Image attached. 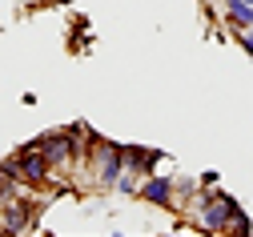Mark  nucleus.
<instances>
[{
  "instance_id": "f03ea898",
  "label": "nucleus",
  "mask_w": 253,
  "mask_h": 237,
  "mask_svg": "<svg viewBox=\"0 0 253 237\" xmlns=\"http://www.w3.org/2000/svg\"><path fill=\"white\" fill-rule=\"evenodd\" d=\"M92 177H97V189H117V177L125 173V153H121V141H105L92 133Z\"/></svg>"
},
{
  "instance_id": "1a4fd4ad",
  "label": "nucleus",
  "mask_w": 253,
  "mask_h": 237,
  "mask_svg": "<svg viewBox=\"0 0 253 237\" xmlns=\"http://www.w3.org/2000/svg\"><path fill=\"white\" fill-rule=\"evenodd\" d=\"M229 233H233V237H249V233H253V221H249V213H245V209H241V213L233 217V225H229Z\"/></svg>"
},
{
  "instance_id": "9b49d317",
  "label": "nucleus",
  "mask_w": 253,
  "mask_h": 237,
  "mask_svg": "<svg viewBox=\"0 0 253 237\" xmlns=\"http://www.w3.org/2000/svg\"><path fill=\"white\" fill-rule=\"evenodd\" d=\"M197 185H201V189H209V185H221V173H217V169H205V173L197 177Z\"/></svg>"
},
{
  "instance_id": "9d476101",
  "label": "nucleus",
  "mask_w": 253,
  "mask_h": 237,
  "mask_svg": "<svg viewBox=\"0 0 253 237\" xmlns=\"http://www.w3.org/2000/svg\"><path fill=\"white\" fill-rule=\"evenodd\" d=\"M237 45H241V52L253 60V28H245V32H237Z\"/></svg>"
},
{
  "instance_id": "39448f33",
  "label": "nucleus",
  "mask_w": 253,
  "mask_h": 237,
  "mask_svg": "<svg viewBox=\"0 0 253 237\" xmlns=\"http://www.w3.org/2000/svg\"><path fill=\"white\" fill-rule=\"evenodd\" d=\"M121 153H125V169L137 177L157 173V165H161V149H149V145H121Z\"/></svg>"
},
{
  "instance_id": "f8f14e48",
  "label": "nucleus",
  "mask_w": 253,
  "mask_h": 237,
  "mask_svg": "<svg viewBox=\"0 0 253 237\" xmlns=\"http://www.w3.org/2000/svg\"><path fill=\"white\" fill-rule=\"evenodd\" d=\"M249 4H253V0H249Z\"/></svg>"
},
{
  "instance_id": "f257e3e1",
  "label": "nucleus",
  "mask_w": 253,
  "mask_h": 237,
  "mask_svg": "<svg viewBox=\"0 0 253 237\" xmlns=\"http://www.w3.org/2000/svg\"><path fill=\"white\" fill-rule=\"evenodd\" d=\"M193 209H197V229H205V233H229L233 217L241 213V201L233 193H225L221 185H209V189L197 193Z\"/></svg>"
},
{
  "instance_id": "423d86ee",
  "label": "nucleus",
  "mask_w": 253,
  "mask_h": 237,
  "mask_svg": "<svg viewBox=\"0 0 253 237\" xmlns=\"http://www.w3.org/2000/svg\"><path fill=\"white\" fill-rule=\"evenodd\" d=\"M221 20L233 32H245V28H253V4L249 0H221Z\"/></svg>"
},
{
  "instance_id": "7ed1b4c3",
  "label": "nucleus",
  "mask_w": 253,
  "mask_h": 237,
  "mask_svg": "<svg viewBox=\"0 0 253 237\" xmlns=\"http://www.w3.org/2000/svg\"><path fill=\"white\" fill-rule=\"evenodd\" d=\"M8 161H12V169H16V177H20L24 189H41V185H48V177H52V165L44 161V153H41L33 141L20 145Z\"/></svg>"
},
{
  "instance_id": "20e7f679",
  "label": "nucleus",
  "mask_w": 253,
  "mask_h": 237,
  "mask_svg": "<svg viewBox=\"0 0 253 237\" xmlns=\"http://www.w3.org/2000/svg\"><path fill=\"white\" fill-rule=\"evenodd\" d=\"M141 201H149L153 209H177V177H165V173H149L141 181Z\"/></svg>"
},
{
  "instance_id": "6e6552de",
  "label": "nucleus",
  "mask_w": 253,
  "mask_h": 237,
  "mask_svg": "<svg viewBox=\"0 0 253 237\" xmlns=\"http://www.w3.org/2000/svg\"><path fill=\"white\" fill-rule=\"evenodd\" d=\"M141 181H145V177H137V173L125 169V173L117 177V193H121V197H137V193H141Z\"/></svg>"
},
{
  "instance_id": "0eeeda50",
  "label": "nucleus",
  "mask_w": 253,
  "mask_h": 237,
  "mask_svg": "<svg viewBox=\"0 0 253 237\" xmlns=\"http://www.w3.org/2000/svg\"><path fill=\"white\" fill-rule=\"evenodd\" d=\"M16 193H20V177H16L12 161H4V165H0V205H4L8 197H16Z\"/></svg>"
}]
</instances>
